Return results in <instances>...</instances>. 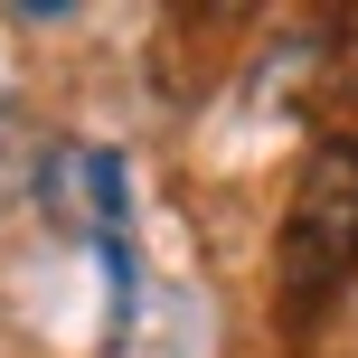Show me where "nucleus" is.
I'll list each match as a JSON object with an SVG mask.
<instances>
[{
  "instance_id": "nucleus-1",
  "label": "nucleus",
  "mask_w": 358,
  "mask_h": 358,
  "mask_svg": "<svg viewBox=\"0 0 358 358\" xmlns=\"http://www.w3.org/2000/svg\"><path fill=\"white\" fill-rule=\"evenodd\" d=\"M358 273V142H321L283 198V236H273V292L283 321H311Z\"/></svg>"
},
{
  "instance_id": "nucleus-2",
  "label": "nucleus",
  "mask_w": 358,
  "mask_h": 358,
  "mask_svg": "<svg viewBox=\"0 0 358 358\" xmlns=\"http://www.w3.org/2000/svg\"><path fill=\"white\" fill-rule=\"evenodd\" d=\"M48 208L76 217V227H104V245H113V217H123V161H113V151H57Z\"/></svg>"
}]
</instances>
